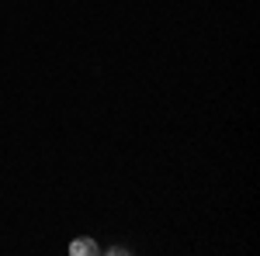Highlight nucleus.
Masks as SVG:
<instances>
[{"mask_svg":"<svg viewBox=\"0 0 260 256\" xmlns=\"http://www.w3.org/2000/svg\"><path fill=\"white\" fill-rule=\"evenodd\" d=\"M70 253L73 256H98L101 246L94 242V239H73V242H70Z\"/></svg>","mask_w":260,"mask_h":256,"instance_id":"1","label":"nucleus"}]
</instances>
